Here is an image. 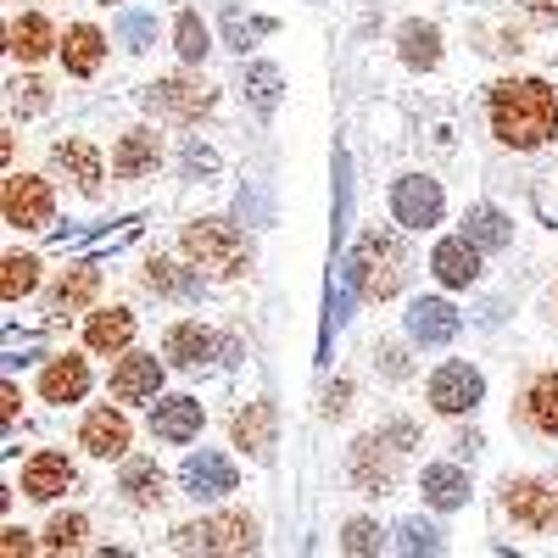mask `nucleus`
<instances>
[{"label": "nucleus", "instance_id": "obj_1", "mask_svg": "<svg viewBox=\"0 0 558 558\" xmlns=\"http://www.w3.org/2000/svg\"><path fill=\"white\" fill-rule=\"evenodd\" d=\"M486 123L497 134V146L508 151H542L558 134V89L542 78H502L492 84Z\"/></svg>", "mask_w": 558, "mask_h": 558}, {"label": "nucleus", "instance_id": "obj_2", "mask_svg": "<svg viewBox=\"0 0 558 558\" xmlns=\"http://www.w3.org/2000/svg\"><path fill=\"white\" fill-rule=\"evenodd\" d=\"M347 286L363 296V302H391L402 286H408V246L397 229H363L352 257H347Z\"/></svg>", "mask_w": 558, "mask_h": 558}, {"label": "nucleus", "instance_id": "obj_3", "mask_svg": "<svg viewBox=\"0 0 558 558\" xmlns=\"http://www.w3.org/2000/svg\"><path fill=\"white\" fill-rule=\"evenodd\" d=\"M179 246L191 257V268H207L218 279H241L252 268V241L229 218H196L179 229Z\"/></svg>", "mask_w": 558, "mask_h": 558}, {"label": "nucleus", "instance_id": "obj_4", "mask_svg": "<svg viewBox=\"0 0 558 558\" xmlns=\"http://www.w3.org/2000/svg\"><path fill=\"white\" fill-rule=\"evenodd\" d=\"M173 553H257V520L252 514H207L196 525H179Z\"/></svg>", "mask_w": 558, "mask_h": 558}, {"label": "nucleus", "instance_id": "obj_5", "mask_svg": "<svg viewBox=\"0 0 558 558\" xmlns=\"http://www.w3.org/2000/svg\"><path fill=\"white\" fill-rule=\"evenodd\" d=\"M402 441L391 447V436L386 430H375V436H357L352 441V458H347V475H352V486L357 492H368V497H380V492H391L397 486V475H402Z\"/></svg>", "mask_w": 558, "mask_h": 558}, {"label": "nucleus", "instance_id": "obj_6", "mask_svg": "<svg viewBox=\"0 0 558 558\" xmlns=\"http://www.w3.org/2000/svg\"><path fill=\"white\" fill-rule=\"evenodd\" d=\"M146 101H151V112H162V118H173V123H202V118L218 107V89H213L207 78L173 73V78H157V84L146 89Z\"/></svg>", "mask_w": 558, "mask_h": 558}, {"label": "nucleus", "instance_id": "obj_7", "mask_svg": "<svg viewBox=\"0 0 558 558\" xmlns=\"http://www.w3.org/2000/svg\"><path fill=\"white\" fill-rule=\"evenodd\" d=\"M502 514L514 520L520 531H531V536H547L558 525V492L547 481H536V475H520V481L502 486Z\"/></svg>", "mask_w": 558, "mask_h": 558}, {"label": "nucleus", "instance_id": "obj_8", "mask_svg": "<svg viewBox=\"0 0 558 558\" xmlns=\"http://www.w3.org/2000/svg\"><path fill=\"white\" fill-rule=\"evenodd\" d=\"M0 213H7L12 229H45L57 213L51 184L34 179V173H7V191H0Z\"/></svg>", "mask_w": 558, "mask_h": 558}, {"label": "nucleus", "instance_id": "obj_9", "mask_svg": "<svg viewBox=\"0 0 558 558\" xmlns=\"http://www.w3.org/2000/svg\"><path fill=\"white\" fill-rule=\"evenodd\" d=\"M425 391H430V408H436V413L458 418V413H475V408H481L486 380H481V368H470V363H441Z\"/></svg>", "mask_w": 558, "mask_h": 558}, {"label": "nucleus", "instance_id": "obj_10", "mask_svg": "<svg viewBox=\"0 0 558 558\" xmlns=\"http://www.w3.org/2000/svg\"><path fill=\"white\" fill-rule=\"evenodd\" d=\"M441 184L436 179H425V173H402L397 184H391V218L402 223V229H430V223H441Z\"/></svg>", "mask_w": 558, "mask_h": 558}, {"label": "nucleus", "instance_id": "obj_11", "mask_svg": "<svg viewBox=\"0 0 558 558\" xmlns=\"http://www.w3.org/2000/svg\"><path fill=\"white\" fill-rule=\"evenodd\" d=\"M129 441H134V430H129L123 408H89V413H84L78 447H84L89 458H129Z\"/></svg>", "mask_w": 558, "mask_h": 558}, {"label": "nucleus", "instance_id": "obj_12", "mask_svg": "<svg viewBox=\"0 0 558 558\" xmlns=\"http://www.w3.org/2000/svg\"><path fill=\"white\" fill-rule=\"evenodd\" d=\"M402 318H408V341H418V347H447L463 324L447 296H418V302H408Z\"/></svg>", "mask_w": 558, "mask_h": 558}, {"label": "nucleus", "instance_id": "obj_13", "mask_svg": "<svg viewBox=\"0 0 558 558\" xmlns=\"http://www.w3.org/2000/svg\"><path fill=\"white\" fill-rule=\"evenodd\" d=\"M162 391V357L157 352H123V363L112 368V397L118 402H157Z\"/></svg>", "mask_w": 558, "mask_h": 558}, {"label": "nucleus", "instance_id": "obj_14", "mask_svg": "<svg viewBox=\"0 0 558 558\" xmlns=\"http://www.w3.org/2000/svg\"><path fill=\"white\" fill-rule=\"evenodd\" d=\"M73 486H78V470L68 463V452H34L23 463V497H34V502H57Z\"/></svg>", "mask_w": 558, "mask_h": 558}, {"label": "nucleus", "instance_id": "obj_15", "mask_svg": "<svg viewBox=\"0 0 558 558\" xmlns=\"http://www.w3.org/2000/svg\"><path fill=\"white\" fill-rule=\"evenodd\" d=\"M202 402L196 397H157L151 402V436L168 441V447H184V441H196L202 436Z\"/></svg>", "mask_w": 558, "mask_h": 558}, {"label": "nucleus", "instance_id": "obj_16", "mask_svg": "<svg viewBox=\"0 0 558 558\" xmlns=\"http://www.w3.org/2000/svg\"><path fill=\"white\" fill-rule=\"evenodd\" d=\"M184 492H191L196 502H213V497H229L235 492V463H229L223 452H191L179 470Z\"/></svg>", "mask_w": 558, "mask_h": 558}, {"label": "nucleus", "instance_id": "obj_17", "mask_svg": "<svg viewBox=\"0 0 558 558\" xmlns=\"http://www.w3.org/2000/svg\"><path fill=\"white\" fill-rule=\"evenodd\" d=\"M223 352V341L207 330L202 318H184V324H173V330L162 336V357L173 363V368H202V363H213Z\"/></svg>", "mask_w": 558, "mask_h": 558}, {"label": "nucleus", "instance_id": "obj_18", "mask_svg": "<svg viewBox=\"0 0 558 558\" xmlns=\"http://www.w3.org/2000/svg\"><path fill=\"white\" fill-rule=\"evenodd\" d=\"M430 274L441 279V286H452V291L475 286V279H481V246H475L470 235H447V241H436V252H430Z\"/></svg>", "mask_w": 558, "mask_h": 558}, {"label": "nucleus", "instance_id": "obj_19", "mask_svg": "<svg viewBox=\"0 0 558 558\" xmlns=\"http://www.w3.org/2000/svg\"><path fill=\"white\" fill-rule=\"evenodd\" d=\"M51 162H57L62 179H73V191H78V196H101L107 162H101V151L89 146V140H62V146L51 151Z\"/></svg>", "mask_w": 558, "mask_h": 558}, {"label": "nucleus", "instance_id": "obj_20", "mask_svg": "<svg viewBox=\"0 0 558 558\" xmlns=\"http://www.w3.org/2000/svg\"><path fill=\"white\" fill-rule=\"evenodd\" d=\"M84 391H89V363L84 357L62 352V357H51V363L39 368V397L45 402L68 408V402H84Z\"/></svg>", "mask_w": 558, "mask_h": 558}, {"label": "nucleus", "instance_id": "obj_21", "mask_svg": "<svg viewBox=\"0 0 558 558\" xmlns=\"http://www.w3.org/2000/svg\"><path fill=\"white\" fill-rule=\"evenodd\" d=\"M7 51L17 62H45L51 51H62V39H57V28H51V17H45V12H23L7 28Z\"/></svg>", "mask_w": 558, "mask_h": 558}, {"label": "nucleus", "instance_id": "obj_22", "mask_svg": "<svg viewBox=\"0 0 558 558\" xmlns=\"http://www.w3.org/2000/svg\"><path fill=\"white\" fill-rule=\"evenodd\" d=\"M157 162H162L157 129H129V134L118 140V151H112V173H118V179H151Z\"/></svg>", "mask_w": 558, "mask_h": 558}, {"label": "nucleus", "instance_id": "obj_23", "mask_svg": "<svg viewBox=\"0 0 558 558\" xmlns=\"http://www.w3.org/2000/svg\"><path fill=\"white\" fill-rule=\"evenodd\" d=\"M101 62H107V34L96 23H73L62 34V68L73 78H89V73H101Z\"/></svg>", "mask_w": 558, "mask_h": 558}, {"label": "nucleus", "instance_id": "obj_24", "mask_svg": "<svg viewBox=\"0 0 558 558\" xmlns=\"http://www.w3.org/2000/svg\"><path fill=\"white\" fill-rule=\"evenodd\" d=\"M118 492H123L129 508H157V502L168 497V475L157 470V458H123Z\"/></svg>", "mask_w": 558, "mask_h": 558}, {"label": "nucleus", "instance_id": "obj_25", "mask_svg": "<svg viewBox=\"0 0 558 558\" xmlns=\"http://www.w3.org/2000/svg\"><path fill=\"white\" fill-rule=\"evenodd\" d=\"M129 341H134V313L129 307H101V313H89L84 318V347L89 352H129Z\"/></svg>", "mask_w": 558, "mask_h": 558}, {"label": "nucleus", "instance_id": "obj_26", "mask_svg": "<svg viewBox=\"0 0 558 558\" xmlns=\"http://www.w3.org/2000/svg\"><path fill=\"white\" fill-rule=\"evenodd\" d=\"M520 413H525V425L536 436H553L558 441V368H547V375H536L520 397Z\"/></svg>", "mask_w": 558, "mask_h": 558}, {"label": "nucleus", "instance_id": "obj_27", "mask_svg": "<svg viewBox=\"0 0 558 558\" xmlns=\"http://www.w3.org/2000/svg\"><path fill=\"white\" fill-rule=\"evenodd\" d=\"M101 296V268H89V263H78V268H62V279L51 286V313L62 318V313H78V307H89Z\"/></svg>", "mask_w": 558, "mask_h": 558}, {"label": "nucleus", "instance_id": "obj_28", "mask_svg": "<svg viewBox=\"0 0 558 558\" xmlns=\"http://www.w3.org/2000/svg\"><path fill=\"white\" fill-rule=\"evenodd\" d=\"M418 492H425L430 508H463V497H470V475L458 470V463H425V475H418Z\"/></svg>", "mask_w": 558, "mask_h": 558}, {"label": "nucleus", "instance_id": "obj_29", "mask_svg": "<svg viewBox=\"0 0 558 558\" xmlns=\"http://www.w3.org/2000/svg\"><path fill=\"white\" fill-rule=\"evenodd\" d=\"M235 447H246L257 463L274 458V408L268 402H246L235 413Z\"/></svg>", "mask_w": 558, "mask_h": 558}, {"label": "nucleus", "instance_id": "obj_30", "mask_svg": "<svg viewBox=\"0 0 558 558\" xmlns=\"http://www.w3.org/2000/svg\"><path fill=\"white\" fill-rule=\"evenodd\" d=\"M397 51H402V62L413 68V73H430L436 62H441V28L436 23H402V34H397Z\"/></svg>", "mask_w": 558, "mask_h": 558}, {"label": "nucleus", "instance_id": "obj_31", "mask_svg": "<svg viewBox=\"0 0 558 558\" xmlns=\"http://www.w3.org/2000/svg\"><path fill=\"white\" fill-rule=\"evenodd\" d=\"M463 235H470L481 252H502L508 241H514V223H508V213H497V207H470L463 213Z\"/></svg>", "mask_w": 558, "mask_h": 558}, {"label": "nucleus", "instance_id": "obj_32", "mask_svg": "<svg viewBox=\"0 0 558 558\" xmlns=\"http://www.w3.org/2000/svg\"><path fill=\"white\" fill-rule=\"evenodd\" d=\"M140 279H146L157 296H202V274H184L168 257H146V274H140Z\"/></svg>", "mask_w": 558, "mask_h": 558}, {"label": "nucleus", "instance_id": "obj_33", "mask_svg": "<svg viewBox=\"0 0 558 558\" xmlns=\"http://www.w3.org/2000/svg\"><path fill=\"white\" fill-rule=\"evenodd\" d=\"M241 89H246L252 112H263V118H268V112L279 107V68H274V62H246Z\"/></svg>", "mask_w": 558, "mask_h": 558}, {"label": "nucleus", "instance_id": "obj_34", "mask_svg": "<svg viewBox=\"0 0 558 558\" xmlns=\"http://www.w3.org/2000/svg\"><path fill=\"white\" fill-rule=\"evenodd\" d=\"M34 286H39V257L7 252V263H0V296H7V302H23Z\"/></svg>", "mask_w": 558, "mask_h": 558}, {"label": "nucleus", "instance_id": "obj_35", "mask_svg": "<svg viewBox=\"0 0 558 558\" xmlns=\"http://www.w3.org/2000/svg\"><path fill=\"white\" fill-rule=\"evenodd\" d=\"M173 51H179L184 62H202V57L213 51V39H207V23H202L196 12H179V17H173Z\"/></svg>", "mask_w": 558, "mask_h": 558}, {"label": "nucleus", "instance_id": "obj_36", "mask_svg": "<svg viewBox=\"0 0 558 558\" xmlns=\"http://www.w3.org/2000/svg\"><path fill=\"white\" fill-rule=\"evenodd\" d=\"M84 536H89V520L84 514H57L45 525V553H84Z\"/></svg>", "mask_w": 558, "mask_h": 558}, {"label": "nucleus", "instance_id": "obj_37", "mask_svg": "<svg viewBox=\"0 0 558 558\" xmlns=\"http://www.w3.org/2000/svg\"><path fill=\"white\" fill-rule=\"evenodd\" d=\"M12 107H17L23 118L45 112V107H51V84H45V78H17V84H12Z\"/></svg>", "mask_w": 558, "mask_h": 558}, {"label": "nucleus", "instance_id": "obj_38", "mask_svg": "<svg viewBox=\"0 0 558 558\" xmlns=\"http://www.w3.org/2000/svg\"><path fill=\"white\" fill-rule=\"evenodd\" d=\"M397 536H402V542H397L402 553H441V531H436V525H418V520H408Z\"/></svg>", "mask_w": 558, "mask_h": 558}, {"label": "nucleus", "instance_id": "obj_39", "mask_svg": "<svg viewBox=\"0 0 558 558\" xmlns=\"http://www.w3.org/2000/svg\"><path fill=\"white\" fill-rule=\"evenodd\" d=\"M118 34L129 39V51H146V45L157 39V23L140 17V12H123V17H118Z\"/></svg>", "mask_w": 558, "mask_h": 558}, {"label": "nucleus", "instance_id": "obj_40", "mask_svg": "<svg viewBox=\"0 0 558 558\" xmlns=\"http://www.w3.org/2000/svg\"><path fill=\"white\" fill-rule=\"evenodd\" d=\"M341 547L347 553H380V525L375 520H352L347 536H341Z\"/></svg>", "mask_w": 558, "mask_h": 558}, {"label": "nucleus", "instance_id": "obj_41", "mask_svg": "<svg viewBox=\"0 0 558 558\" xmlns=\"http://www.w3.org/2000/svg\"><path fill=\"white\" fill-rule=\"evenodd\" d=\"M324 418H347L352 413V380H336V386H324V402H318Z\"/></svg>", "mask_w": 558, "mask_h": 558}, {"label": "nucleus", "instance_id": "obj_42", "mask_svg": "<svg viewBox=\"0 0 558 558\" xmlns=\"http://www.w3.org/2000/svg\"><path fill=\"white\" fill-rule=\"evenodd\" d=\"M213 168H218V157L207 146H184V173H213Z\"/></svg>", "mask_w": 558, "mask_h": 558}, {"label": "nucleus", "instance_id": "obj_43", "mask_svg": "<svg viewBox=\"0 0 558 558\" xmlns=\"http://www.w3.org/2000/svg\"><path fill=\"white\" fill-rule=\"evenodd\" d=\"M380 368H386L391 380H402V375H408V352H402V347H380Z\"/></svg>", "mask_w": 558, "mask_h": 558}, {"label": "nucleus", "instance_id": "obj_44", "mask_svg": "<svg viewBox=\"0 0 558 558\" xmlns=\"http://www.w3.org/2000/svg\"><path fill=\"white\" fill-rule=\"evenodd\" d=\"M0 547H7L12 558H17V553H23V558L34 553V542H28V531H17V525H7V542H0Z\"/></svg>", "mask_w": 558, "mask_h": 558}, {"label": "nucleus", "instance_id": "obj_45", "mask_svg": "<svg viewBox=\"0 0 558 558\" xmlns=\"http://www.w3.org/2000/svg\"><path fill=\"white\" fill-rule=\"evenodd\" d=\"M0 397H7V408H0V413H7V425H12V418H17V386L7 380V391H0Z\"/></svg>", "mask_w": 558, "mask_h": 558}, {"label": "nucleus", "instance_id": "obj_46", "mask_svg": "<svg viewBox=\"0 0 558 558\" xmlns=\"http://www.w3.org/2000/svg\"><path fill=\"white\" fill-rule=\"evenodd\" d=\"M531 7H536L542 17H558V0H531Z\"/></svg>", "mask_w": 558, "mask_h": 558}, {"label": "nucleus", "instance_id": "obj_47", "mask_svg": "<svg viewBox=\"0 0 558 558\" xmlns=\"http://www.w3.org/2000/svg\"><path fill=\"white\" fill-rule=\"evenodd\" d=\"M107 7H112V0H107Z\"/></svg>", "mask_w": 558, "mask_h": 558}]
</instances>
